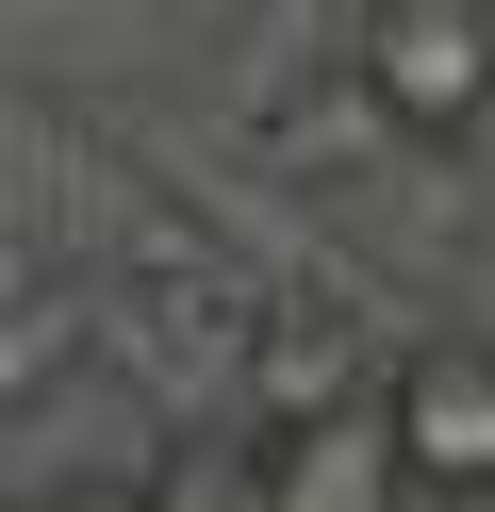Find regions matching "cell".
Listing matches in <instances>:
<instances>
[{"label": "cell", "instance_id": "1", "mask_svg": "<svg viewBox=\"0 0 495 512\" xmlns=\"http://www.w3.org/2000/svg\"><path fill=\"white\" fill-rule=\"evenodd\" d=\"M347 67L413 149H479L495 133V0H380L347 34Z\"/></svg>", "mask_w": 495, "mask_h": 512}, {"label": "cell", "instance_id": "2", "mask_svg": "<svg viewBox=\"0 0 495 512\" xmlns=\"http://www.w3.org/2000/svg\"><path fill=\"white\" fill-rule=\"evenodd\" d=\"M380 397H396L413 479L479 512V496H495V347H479V331H429V347H396V380H380Z\"/></svg>", "mask_w": 495, "mask_h": 512}, {"label": "cell", "instance_id": "3", "mask_svg": "<svg viewBox=\"0 0 495 512\" xmlns=\"http://www.w3.org/2000/svg\"><path fill=\"white\" fill-rule=\"evenodd\" d=\"M380 380H396V347L363 331V298H264V347H248V413H264V430L363 413Z\"/></svg>", "mask_w": 495, "mask_h": 512}, {"label": "cell", "instance_id": "4", "mask_svg": "<svg viewBox=\"0 0 495 512\" xmlns=\"http://www.w3.org/2000/svg\"><path fill=\"white\" fill-rule=\"evenodd\" d=\"M264 446H281V512H413L429 496L413 446H396V397L314 413V430H264Z\"/></svg>", "mask_w": 495, "mask_h": 512}, {"label": "cell", "instance_id": "5", "mask_svg": "<svg viewBox=\"0 0 495 512\" xmlns=\"http://www.w3.org/2000/svg\"><path fill=\"white\" fill-rule=\"evenodd\" d=\"M99 331H116V314H99V281H66V265H33V298L0 314V397H50V380L83 364Z\"/></svg>", "mask_w": 495, "mask_h": 512}, {"label": "cell", "instance_id": "6", "mask_svg": "<svg viewBox=\"0 0 495 512\" xmlns=\"http://www.w3.org/2000/svg\"><path fill=\"white\" fill-rule=\"evenodd\" d=\"M149 512H281V446L264 430H182L149 463Z\"/></svg>", "mask_w": 495, "mask_h": 512}, {"label": "cell", "instance_id": "7", "mask_svg": "<svg viewBox=\"0 0 495 512\" xmlns=\"http://www.w3.org/2000/svg\"><path fill=\"white\" fill-rule=\"evenodd\" d=\"M33 512H149V479H66V496H33Z\"/></svg>", "mask_w": 495, "mask_h": 512}]
</instances>
